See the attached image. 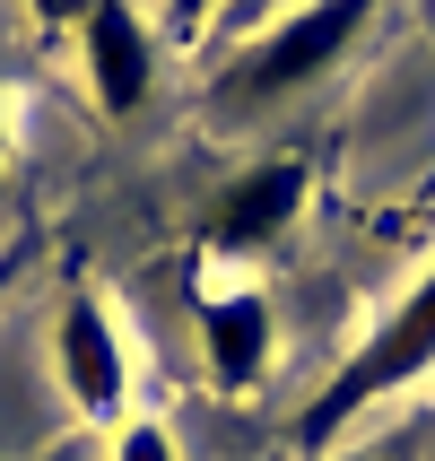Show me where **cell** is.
<instances>
[{
	"mask_svg": "<svg viewBox=\"0 0 435 461\" xmlns=\"http://www.w3.org/2000/svg\"><path fill=\"white\" fill-rule=\"evenodd\" d=\"M0 175H9V104H0Z\"/></svg>",
	"mask_w": 435,
	"mask_h": 461,
	"instance_id": "8fae6325",
	"label": "cell"
},
{
	"mask_svg": "<svg viewBox=\"0 0 435 461\" xmlns=\"http://www.w3.org/2000/svg\"><path fill=\"white\" fill-rule=\"evenodd\" d=\"M52 375H61L78 418H96V427L131 418V339L96 287H70L61 313H52Z\"/></svg>",
	"mask_w": 435,
	"mask_h": 461,
	"instance_id": "3957f363",
	"label": "cell"
},
{
	"mask_svg": "<svg viewBox=\"0 0 435 461\" xmlns=\"http://www.w3.org/2000/svg\"><path fill=\"white\" fill-rule=\"evenodd\" d=\"M305 192L313 175L296 166V157H261V166H244V175L218 192V253H261V244H279L296 218H305Z\"/></svg>",
	"mask_w": 435,
	"mask_h": 461,
	"instance_id": "8992f818",
	"label": "cell"
},
{
	"mask_svg": "<svg viewBox=\"0 0 435 461\" xmlns=\"http://www.w3.org/2000/svg\"><path fill=\"white\" fill-rule=\"evenodd\" d=\"M113 461H175V436L149 427V418H122L113 427Z\"/></svg>",
	"mask_w": 435,
	"mask_h": 461,
	"instance_id": "52a82bcc",
	"label": "cell"
},
{
	"mask_svg": "<svg viewBox=\"0 0 435 461\" xmlns=\"http://www.w3.org/2000/svg\"><path fill=\"white\" fill-rule=\"evenodd\" d=\"M427 375H435V261H427V279H418L410 296H401V305L358 339V357H340V375L305 401V418H296L305 453H331L366 410L401 401V392L427 384Z\"/></svg>",
	"mask_w": 435,
	"mask_h": 461,
	"instance_id": "6da1fadb",
	"label": "cell"
},
{
	"mask_svg": "<svg viewBox=\"0 0 435 461\" xmlns=\"http://www.w3.org/2000/svg\"><path fill=\"white\" fill-rule=\"evenodd\" d=\"M287 9H305V0H227L218 18H227V35H261V26L287 18Z\"/></svg>",
	"mask_w": 435,
	"mask_h": 461,
	"instance_id": "ba28073f",
	"label": "cell"
},
{
	"mask_svg": "<svg viewBox=\"0 0 435 461\" xmlns=\"http://www.w3.org/2000/svg\"><path fill=\"white\" fill-rule=\"evenodd\" d=\"M192 331H201V375L227 392V401H244V392L270 375V357H279V313H270L261 287H218V296H201Z\"/></svg>",
	"mask_w": 435,
	"mask_h": 461,
	"instance_id": "277c9868",
	"label": "cell"
},
{
	"mask_svg": "<svg viewBox=\"0 0 435 461\" xmlns=\"http://www.w3.org/2000/svg\"><path fill=\"white\" fill-rule=\"evenodd\" d=\"M78 70H87V87H96L104 113L131 122V113L157 96V35H149V18H140L131 0H96L87 26H78Z\"/></svg>",
	"mask_w": 435,
	"mask_h": 461,
	"instance_id": "5b68a950",
	"label": "cell"
},
{
	"mask_svg": "<svg viewBox=\"0 0 435 461\" xmlns=\"http://www.w3.org/2000/svg\"><path fill=\"white\" fill-rule=\"evenodd\" d=\"M366 9H375V0H305V9L270 18L261 35H244V44L227 52L218 104L253 113V104H279V96H296V87H313V78L366 35Z\"/></svg>",
	"mask_w": 435,
	"mask_h": 461,
	"instance_id": "7a4b0ae2",
	"label": "cell"
},
{
	"mask_svg": "<svg viewBox=\"0 0 435 461\" xmlns=\"http://www.w3.org/2000/svg\"><path fill=\"white\" fill-rule=\"evenodd\" d=\"M209 9H218V0H166V18H175L183 35H201V18H209Z\"/></svg>",
	"mask_w": 435,
	"mask_h": 461,
	"instance_id": "30bf717a",
	"label": "cell"
},
{
	"mask_svg": "<svg viewBox=\"0 0 435 461\" xmlns=\"http://www.w3.org/2000/svg\"><path fill=\"white\" fill-rule=\"evenodd\" d=\"M384 461H401V453H384Z\"/></svg>",
	"mask_w": 435,
	"mask_h": 461,
	"instance_id": "4fadbf2b",
	"label": "cell"
},
{
	"mask_svg": "<svg viewBox=\"0 0 435 461\" xmlns=\"http://www.w3.org/2000/svg\"><path fill=\"white\" fill-rule=\"evenodd\" d=\"M0 287H9V261H0Z\"/></svg>",
	"mask_w": 435,
	"mask_h": 461,
	"instance_id": "7c38bea8",
	"label": "cell"
},
{
	"mask_svg": "<svg viewBox=\"0 0 435 461\" xmlns=\"http://www.w3.org/2000/svg\"><path fill=\"white\" fill-rule=\"evenodd\" d=\"M87 9H96V0H26V18L44 26V35H78V26H87Z\"/></svg>",
	"mask_w": 435,
	"mask_h": 461,
	"instance_id": "9c48e42d",
	"label": "cell"
}]
</instances>
